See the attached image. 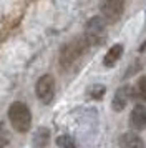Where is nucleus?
<instances>
[{
	"instance_id": "f257e3e1",
	"label": "nucleus",
	"mask_w": 146,
	"mask_h": 148,
	"mask_svg": "<svg viewBox=\"0 0 146 148\" xmlns=\"http://www.w3.org/2000/svg\"><path fill=\"white\" fill-rule=\"evenodd\" d=\"M8 120L13 130L18 133H27L32 127V113L30 108L27 107L23 101H13L8 107Z\"/></svg>"
},
{
	"instance_id": "f03ea898",
	"label": "nucleus",
	"mask_w": 146,
	"mask_h": 148,
	"mask_svg": "<svg viewBox=\"0 0 146 148\" xmlns=\"http://www.w3.org/2000/svg\"><path fill=\"white\" fill-rule=\"evenodd\" d=\"M90 43L85 37H80V38H75L73 42L66 43L65 47L61 48V53H60V65L63 68H70L73 67L76 60L80 57H83L85 52L88 50Z\"/></svg>"
},
{
	"instance_id": "7ed1b4c3",
	"label": "nucleus",
	"mask_w": 146,
	"mask_h": 148,
	"mask_svg": "<svg viewBox=\"0 0 146 148\" xmlns=\"http://www.w3.org/2000/svg\"><path fill=\"white\" fill-rule=\"evenodd\" d=\"M85 38L90 45H101L106 40V20L103 17H93L86 23Z\"/></svg>"
},
{
	"instance_id": "20e7f679",
	"label": "nucleus",
	"mask_w": 146,
	"mask_h": 148,
	"mask_svg": "<svg viewBox=\"0 0 146 148\" xmlns=\"http://www.w3.org/2000/svg\"><path fill=\"white\" fill-rule=\"evenodd\" d=\"M126 3L128 0H101V15L106 20V23H115L121 18V15L125 14Z\"/></svg>"
},
{
	"instance_id": "39448f33",
	"label": "nucleus",
	"mask_w": 146,
	"mask_h": 148,
	"mask_svg": "<svg viewBox=\"0 0 146 148\" xmlns=\"http://www.w3.org/2000/svg\"><path fill=\"white\" fill-rule=\"evenodd\" d=\"M35 93H37L38 100L42 101L43 105L52 103L53 97H55V78H53L50 73L42 75L38 80H37V85H35Z\"/></svg>"
},
{
	"instance_id": "423d86ee",
	"label": "nucleus",
	"mask_w": 146,
	"mask_h": 148,
	"mask_svg": "<svg viewBox=\"0 0 146 148\" xmlns=\"http://www.w3.org/2000/svg\"><path fill=\"white\" fill-rule=\"evenodd\" d=\"M130 97L131 95V88L128 87V85H123V87H119L116 92H115V97H113V101H111V108L113 112H123L128 105V101H130Z\"/></svg>"
},
{
	"instance_id": "0eeeda50",
	"label": "nucleus",
	"mask_w": 146,
	"mask_h": 148,
	"mask_svg": "<svg viewBox=\"0 0 146 148\" xmlns=\"http://www.w3.org/2000/svg\"><path fill=\"white\" fill-rule=\"evenodd\" d=\"M130 127L136 132L146 128V107L145 105H134L130 113Z\"/></svg>"
},
{
	"instance_id": "6e6552de",
	"label": "nucleus",
	"mask_w": 146,
	"mask_h": 148,
	"mask_svg": "<svg viewBox=\"0 0 146 148\" xmlns=\"http://www.w3.org/2000/svg\"><path fill=\"white\" fill-rule=\"evenodd\" d=\"M119 147L121 148H145V141L141 140V136H138L133 132L123 133L119 136Z\"/></svg>"
},
{
	"instance_id": "1a4fd4ad",
	"label": "nucleus",
	"mask_w": 146,
	"mask_h": 148,
	"mask_svg": "<svg viewBox=\"0 0 146 148\" xmlns=\"http://www.w3.org/2000/svg\"><path fill=\"white\" fill-rule=\"evenodd\" d=\"M123 52H125V48H123V45L121 43H116V45H113L108 52H106L105 58H103V65L108 68L115 67L116 63H118V60L121 58V55H123Z\"/></svg>"
},
{
	"instance_id": "9d476101",
	"label": "nucleus",
	"mask_w": 146,
	"mask_h": 148,
	"mask_svg": "<svg viewBox=\"0 0 146 148\" xmlns=\"http://www.w3.org/2000/svg\"><path fill=\"white\" fill-rule=\"evenodd\" d=\"M50 141V130L45 127H40L37 132H35V136H33V145L35 148H45Z\"/></svg>"
},
{
	"instance_id": "9b49d317",
	"label": "nucleus",
	"mask_w": 146,
	"mask_h": 148,
	"mask_svg": "<svg viewBox=\"0 0 146 148\" xmlns=\"http://www.w3.org/2000/svg\"><path fill=\"white\" fill-rule=\"evenodd\" d=\"M131 95H136L138 98L146 101V75H143V77L136 82V90H133Z\"/></svg>"
},
{
	"instance_id": "f8f14e48",
	"label": "nucleus",
	"mask_w": 146,
	"mask_h": 148,
	"mask_svg": "<svg viewBox=\"0 0 146 148\" xmlns=\"http://www.w3.org/2000/svg\"><path fill=\"white\" fill-rule=\"evenodd\" d=\"M57 145H58V148H76L75 140L70 135H60L57 138Z\"/></svg>"
},
{
	"instance_id": "ddd939ff",
	"label": "nucleus",
	"mask_w": 146,
	"mask_h": 148,
	"mask_svg": "<svg viewBox=\"0 0 146 148\" xmlns=\"http://www.w3.org/2000/svg\"><path fill=\"white\" fill-rule=\"evenodd\" d=\"M106 88L105 85H100V83H95L90 90H88V95L91 97V98H95V100H100V98H103V95H105Z\"/></svg>"
},
{
	"instance_id": "4468645a",
	"label": "nucleus",
	"mask_w": 146,
	"mask_h": 148,
	"mask_svg": "<svg viewBox=\"0 0 146 148\" xmlns=\"http://www.w3.org/2000/svg\"><path fill=\"white\" fill-rule=\"evenodd\" d=\"M10 143V133L7 130V125L3 121H0V148H5Z\"/></svg>"
},
{
	"instance_id": "2eb2a0df",
	"label": "nucleus",
	"mask_w": 146,
	"mask_h": 148,
	"mask_svg": "<svg viewBox=\"0 0 146 148\" xmlns=\"http://www.w3.org/2000/svg\"><path fill=\"white\" fill-rule=\"evenodd\" d=\"M139 52H141V53H146V38L143 40V43L139 45Z\"/></svg>"
}]
</instances>
